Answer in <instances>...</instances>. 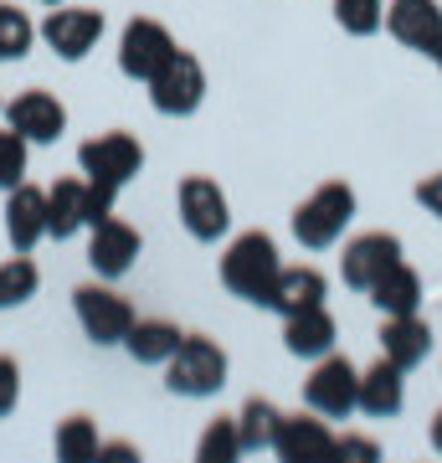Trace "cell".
Here are the masks:
<instances>
[{
  "label": "cell",
  "instance_id": "6da1fadb",
  "mask_svg": "<svg viewBox=\"0 0 442 463\" xmlns=\"http://www.w3.org/2000/svg\"><path fill=\"white\" fill-rule=\"evenodd\" d=\"M355 185H344V181H324V185H314L309 196L294 206V242L298 248H309V252H324L334 248L344 232H350V222H355Z\"/></svg>",
  "mask_w": 442,
  "mask_h": 463
},
{
  "label": "cell",
  "instance_id": "7a4b0ae2",
  "mask_svg": "<svg viewBox=\"0 0 442 463\" xmlns=\"http://www.w3.org/2000/svg\"><path fill=\"white\" fill-rule=\"evenodd\" d=\"M278 242L268 237V232H237L221 252V283H227V294L247 298V304H262L273 279H278Z\"/></svg>",
  "mask_w": 442,
  "mask_h": 463
},
{
  "label": "cell",
  "instance_id": "3957f363",
  "mask_svg": "<svg viewBox=\"0 0 442 463\" xmlns=\"http://www.w3.org/2000/svg\"><path fill=\"white\" fill-rule=\"evenodd\" d=\"M227 376H231V361L212 335H185L181 345H175V355L165 361V386L175 397H191V402L216 397L227 386Z\"/></svg>",
  "mask_w": 442,
  "mask_h": 463
},
{
  "label": "cell",
  "instance_id": "277c9868",
  "mask_svg": "<svg viewBox=\"0 0 442 463\" xmlns=\"http://www.w3.org/2000/svg\"><path fill=\"white\" fill-rule=\"evenodd\" d=\"M72 309H78V325L93 345H124V335L134 330V304L118 294L108 279H93V283H78L72 288Z\"/></svg>",
  "mask_w": 442,
  "mask_h": 463
},
{
  "label": "cell",
  "instance_id": "5b68a950",
  "mask_svg": "<svg viewBox=\"0 0 442 463\" xmlns=\"http://www.w3.org/2000/svg\"><path fill=\"white\" fill-rule=\"evenodd\" d=\"M149 109L165 118H191L206 103V62H201L196 52L175 47V57L149 78Z\"/></svg>",
  "mask_w": 442,
  "mask_h": 463
},
{
  "label": "cell",
  "instance_id": "8992f818",
  "mask_svg": "<svg viewBox=\"0 0 442 463\" xmlns=\"http://www.w3.org/2000/svg\"><path fill=\"white\" fill-rule=\"evenodd\" d=\"M355 402H361V365L350 355H340V350L319 355L314 371L304 376V407H314L329 422H344L355 412Z\"/></svg>",
  "mask_w": 442,
  "mask_h": 463
},
{
  "label": "cell",
  "instance_id": "52a82bcc",
  "mask_svg": "<svg viewBox=\"0 0 442 463\" xmlns=\"http://www.w3.org/2000/svg\"><path fill=\"white\" fill-rule=\"evenodd\" d=\"M103 32H108V16H103L99 5H78V0L52 5L47 16H42V26H36V36H42L62 62H82V57L103 42Z\"/></svg>",
  "mask_w": 442,
  "mask_h": 463
},
{
  "label": "cell",
  "instance_id": "ba28073f",
  "mask_svg": "<svg viewBox=\"0 0 442 463\" xmlns=\"http://www.w3.org/2000/svg\"><path fill=\"white\" fill-rule=\"evenodd\" d=\"M78 170L88 181H103V185H114V191H124V185L145 170V145H139L129 129L93 134V139L78 145Z\"/></svg>",
  "mask_w": 442,
  "mask_h": 463
},
{
  "label": "cell",
  "instance_id": "9c48e42d",
  "mask_svg": "<svg viewBox=\"0 0 442 463\" xmlns=\"http://www.w3.org/2000/svg\"><path fill=\"white\" fill-rule=\"evenodd\" d=\"M175 212H181V227L206 248L231 232V201L221 191V181H212V175H185L175 185Z\"/></svg>",
  "mask_w": 442,
  "mask_h": 463
},
{
  "label": "cell",
  "instance_id": "30bf717a",
  "mask_svg": "<svg viewBox=\"0 0 442 463\" xmlns=\"http://www.w3.org/2000/svg\"><path fill=\"white\" fill-rule=\"evenodd\" d=\"M175 36H170V26L155 16H134L124 32H118V72L124 78H134V83H149L155 72H160L170 57H175Z\"/></svg>",
  "mask_w": 442,
  "mask_h": 463
},
{
  "label": "cell",
  "instance_id": "8fae6325",
  "mask_svg": "<svg viewBox=\"0 0 442 463\" xmlns=\"http://www.w3.org/2000/svg\"><path fill=\"white\" fill-rule=\"evenodd\" d=\"M139 252H145V237H139V227H129L124 216H103V222L88 227V263H93L99 279L118 283L134 263H139Z\"/></svg>",
  "mask_w": 442,
  "mask_h": 463
},
{
  "label": "cell",
  "instance_id": "7c38bea8",
  "mask_svg": "<svg viewBox=\"0 0 442 463\" xmlns=\"http://www.w3.org/2000/svg\"><path fill=\"white\" fill-rule=\"evenodd\" d=\"M5 124L32 145H57L67 134V103L47 88H21L16 99L5 103Z\"/></svg>",
  "mask_w": 442,
  "mask_h": 463
},
{
  "label": "cell",
  "instance_id": "4fadbf2b",
  "mask_svg": "<svg viewBox=\"0 0 442 463\" xmlns=\"http://www.w3.org/2000/svg\"><path fill=\"white\" fill-rule=\"evenodd\" d=\"M391 263H401V237H396V232H361V237L344 242L340 279H344V288L371 294V283H376Z\"/></svg>",
  "mask_w": 442,
  "mask_h": 463
},
{
  "label": "cell",
  "instance_id": "5bb4252c",
  "mask_svg": "<svg viewBox=\"0 0 442 463\" xmlns=\"http://www.w3.org/2000/svg\"><path fill=\"white\" fill-rule=\"evenodd\" d=\"M386 32L407 52H432L442 47V5L437 0H386Z\"/></svg>",
  "mask_w": 442,
  "mask_h": 463
},
{
  "label": "cell",
  "instance_id": "9a60e30c",
  "mask_svg": "<svg viewBox=\"0 0 442 463\" xmlns=\"http://www.w3.org/2000/svg\"><path fill=\"white\" fill-rule=\"evenodd\" d=\"M273 453L288 463H309V458H334V432H329V417H319L314 407L304 412H283L278 438H273Z\"/></svg>",
  "mask_w": 442,
  "mask_h": 463
},
{
  "label": "cell",
  "instance_id": "2e32d148",
  "mask_svg": "<svg viewBox=\"0 0 442 463\" xmlns=\"http://www.w3.org/2000/svg\"><path fill=\"white\" fill-rule=\"evenodd\" d=\"M5 237L16 252H32L36 242H47V191L32 181H21L5 191Z\"/></svg>",
  "mask_w": 442,
  "mask_h": 463
},
{
  "label": "cell",
  "instance_id": "e0dca14e",
  "mask_svg": "<svg viewBox=\"0 0 442 463\" xmlns=\"http://www.w3.org/2000/svg\"><path fill=\"white\" fill-rule=\"evenodd\" d=\"M329 298V279L319 273V268L298 263V268H278V279H273V288H268V298H262V309H273V315H304V309H319Z\"/></svg>",
  "mask_w": 442,
  "mask_h": 463
},
{
  "label": "cell",
  "instance_id": "ac0fdd59",
  "mask_svg": "<svg viewBox=\"0 0 442 463\" xmlns=\"http://www.w3.org/2000/svg\"><path fill=\"white\" fill-rule=\"evenodd\" d=\"M381 355L401 371H417V365L432 355V325L422 315H381Z\"/></svg>",
  "mask_w": 442,
  "mask_h": 463
},
{
  "label": "cell",
  "instance_id": "d6986e66",
  "mask_svg": "<svg viewBox=\"0 0 442 463\" xmlns=\"http://www.w3.org/2000/svg\"><path fill=\"white\" fill-rule=\"evenodd\" d=\"M401 407H407V371L381 355L376 365L361 371V402H355V412L376 417V422H391V417H401Z\"/></svg>",
  "mask_w": 442,
  "mask_h": 463
},
{
  "label": "cell",
  "instance_id": "ffe728a7",
  "mask_svg": "<svg viewBox=\"0 0 442 463\" xmlns=\"http://www.w3.org/2000/svg\"><path fill=\"white\" fill-rule=\"evenodd\" d=\"M334 345H340V325H334V315H329L324 304L283 319V350H288L294 361H319V355H329Z\"/></svg>",
  "mask_w": 442,
  "mask_h": 463
},
{
  "label": "cell",
  "instance_id": "44dd1931",
  "mask_svg": "<svg viewBox=\"0 0 442 463\" xmlns=\"http://www.w3.org/2000/svg\"><path fill=\"white\" fill-rule=\"evenodd\" d=\"M88 232V175H67L47 191V237L67 242Z\"/></svg>",
  "mask_w": 442,
  "mask_h": 463
},
{
  "label": "cell",
  "instance_id": "7402d4cb",
  "mask_svg": "<svg viewBox=\"0 0 442 463\" xmlns=\"http://www.w3.org/2000/svg\"><path fill=\"white\" fill-rule=\"evenodd\" d=\"M365 298L376 304L381 315H422V273L401 258V263H391L376 283H371Z\"/></svg>",
  "mask_w": 442,
  "mask_h": 463
},
{
  "label": "cell",
  "instance_id": "603a6c76",
  "mask_svg": "<svg viewBox=\"0 0 442 463\" xmlns=\"http://www.w3.org/2000/svg\"><path fill=\"white\" fill-rule=\"evenodd\" d=\"M181 340H185V330L175 319H134V330L124 335V350H129L139 365H165L175 355Z\"/></svg>",
  "mask_w": 442,
  "mask_h": 463
},
{
  "label": "cell",
  "instance_id": "cb8c5ba5",
  "mask_svg": "<svg viewBox=\"0 0 442 463\" xmlns=\"http://www.w3.org/2000/svg\"><path fill=\"white\" fill-rule=\"evenodd\" d=\"M283 412L268 397H247L242 412H237V432H242V453H273V438H278Z\"/></svg>",
  "mask_w": 442,
  "mask_h": 463
},
{
  "label": "cell",
  "instance_id": "d4e9b609",
  "mask_svg": "<svg viewBox=\"0 0 442 463\" xmlns=\"http://www.w3.org/2000/svg\"><path fill=\"white\" fill-rule=\"evenodd\" d=\"M57 458L62 463H93L99 458V448H103V438H99V422L88 412H72V417H62L57 422Z\"/></svg>",
  "mask_w": 442,
  "mask_h": 463
},
{
  "label": "cell",
  "instance_id": "484cf974",
  "mask_svg": "<svg viewBox=\"0 0 442 463\" xmlns=\"http://www.w3.org/2000/svg\"><path fill=\"white\" fill-rule=\"evenodd\" d=\"M36 288H42V268L16 252V258H5L0 263V309H21V304H32Z\"/></svg>",
  "mask_w": 442,
  "mask_h": 463
},
{
  "label": "cell",
  "instance_id": "4316f807",
  "mask_svg": "<svg viewBox=\"0 0 442 463\" xmlns=\"http://www.w3.org/2000/svg\"><path fill=\"white\" fill-rule=\"evenodd\" d=\"M36 42V21L21 5H0V62H26Z\"/></svg>",
  "mask_w": 442,
  "mask_h": 463
},
{
  "label": "cell",
  "instance_id": "83f0119b",
  "mask_svg": "<svg viewBox=\"0 0 442 463\" xmlns=\"http://www.w3.org/2000/svg\"><path fill=\"white\" fill-rule=\"evenodd\" d=\"M196 458L201 463L242 458V432H237V417H212V422H206V432H201V443H196Z\"/></svg>",
  "mask_w": 442,
  "mask_h": 463
},
{
  "label": "cell",
  "instance_id": "f1b7e54d",
  "mask_svg": "<svg viewBox=\"0 0 442 463\" xmlns=\"http://www.w3.org/2000/svg\"><path fill=\"white\" fill-rule=\"evenodd\" d=\"M334 26L344 36H376L386 26V0H334Z\"/></svg>",
  "mask_w": 442,
  "mask_h": 463
},
{
  "label": "cell",
  "instance_id": "f546056e",
  "mask_svg": "<svg viewBox=\"0 0 442 463\" xmlns=\"http://www.w3.org/2000/svg\"><path fill=\"white\" fill-rule=\"evenodd\" d=\"M26 165H32V139H21L11 124L0 129V191L26 181Z\"/></svg>",
  "mask_w": 442,
  "mask_h": 463
},
{
  "label": "cell",
  "instance_id": "4dcf8cb0",
  "mask_svg": "<svg viewBox=\"0 0 442 463\" xmlns=\"http://www.w3.org/2000/svg\"><path fill=\"white\" fill-rule=\"evenodd\" d=\"M21 402V365L11 355H0V417H11Z\"/></svg>",
  "mask_w": 442,
  "mask_h": 463
},
{
  "label": "cell",
  "instance_id": "1f68e13d",
  "mask_svg": "<svg viewBox=\"0 0 442 463\" xmlns=\"http://www.w3.org/2000/svg\"><path fill=\"white\" fill-rule=\"evenodd\" d=\"M411 201H417L427 216H437L442 222V170H432V175H422V181L411 185Z\"/></svg>",
  "mask_w": 442,
  "mask_h": 463
},
{
  "label": "cell",
  "instance_id": "d6a6232c",
  "mask_svg": "<svg viewBox=\"0 0 442 463\" xmlns=\"http://www.w3.org/2000/svg\"><path fill=\"white\" fill-rule=\"evenodd\" d=\"M334 458H381V448L371 443V438H355V432H344V438H334Z\"/></svg>",
  "mask_w": 442,
  "mask_h": 463
},
{
  "label": "cell",
  "instance_id": "836d02e7",
  "mask_svg": "<svg viewBox=\"0 0 442 463\" xmlns=\"http://www.w3.org/2000/svg\"><path fill=\"white\" fill-rule=\"evenodd\" d=\"M99 458H139V448H134V443H103Z\"/></svg>",
  "mask_w": 442,
  "mask_h": 463
},
{
  "label": "cell",
  "instance_id": "e575fe53",
  "mask_svg": "<svg viewBox=\"0 0 442 463\" xmlns=\"http://www.w3.org/2000/svg\"><path fill=\"white\" fill-rule=\"evenodd\" d=\"M432 448H437V453H442V412L432 417Z\"/></svg>",
  "mask_w": 442,
  "mask_h": 463
},
{
  "label": "cell",
  "instance_id": "d590c367",
  "mask_svg": "<svg viewBox=\"0 0 442 463\" xmlns=\"http://www.w3.org/2000/svg\"><path fill=\"white\" fill-rule=\"evenodd\" d=\"M432 62H437V67H442V47H437V52H432Z\"/></svg>",
  "mask_w": 442,
  "mask_h": 463
},
{
  "label": "cell",
  "instance_id": "8d00e7d4",
  "mask_svg": "<svg viewBox=\"0 0 442 463\" xmlns=\"http://www.w3.org/2000/svg\"><path fill=\"white\" fill-rule=\"evenodd\" d=\"M36 5H62V0H36Z\"/></svg>",
  "mask_w": 442,
  "mask_h": 463
},
{
  "label": "cell",
  "instance_id": "74e56055",
  "mask_svg": "<svg viewBox=\"0 0 442 463\" xmlns=\"http://www.w3.org/2000/svg\"><path fill=\"white\" fill-rule=\"evenodd\" d=\"M0 114H5V99H0Z\"/></svg>",
  "mask_w": 442,
  "mask_h": 463
}]
</instances>
